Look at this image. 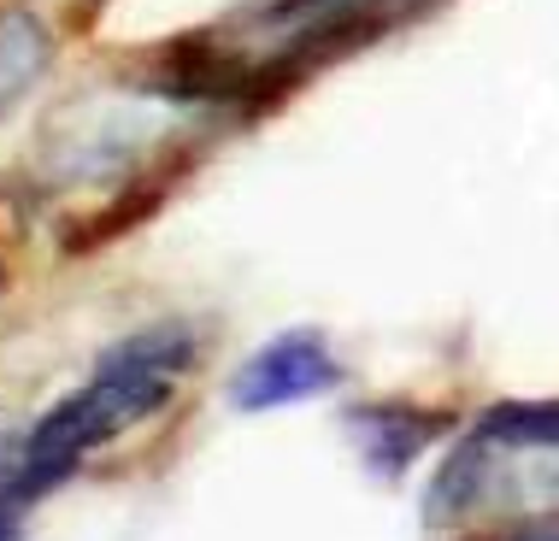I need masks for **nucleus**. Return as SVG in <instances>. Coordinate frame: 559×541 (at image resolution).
I'll list each match as a JSON object with an SVG mask.
<instances>
[{"label":"nucleus","mask_w":559,"mask_h":541,"mask_svg":"<svg viewBox=\"0 0 559 541\" xmlns=\"http://www.w3.org/2000/svg\"><path fill=\"white\" fill-rule=\"evenodd\" d=\"M41 59H48V36H41L29 19H0V107H12V100L29 88V77L41 71Z\"/></svg>","instance_id":"20e7f679"},{"label":"nucleus","mask_w":559,"mask_h":541,"mask_svg":"<svg viewBox=\"0 0 559 541\" xmlns=\"http://www.w3.org/2000/svg\"><path fill=\"white\" fill-rule=\"evenodd\" d=\"M442 430H448L442 412H413V406H354L347 412V435L359 442V454L383 483H395Z\"/></svg>","instance_id":"7ed1b4c3"},{"label":"nucleus","mask_w":559,"mask_h":541,"mask_svg":"<svg viewBox=\"0 0 559 541\" xmlns=\"http://www.w3.org/2000/svg\"><path fill=\"white\" fill-rule=\"evenodd\" d=\"M342 383H347V371L336 365V353L312 329H289V336L265 341L260 353L241 359V371L230 377V406L236 412H277V406L330 395Z\"/></svg>","instance_id":"f03ea898"},{"label":"nucleus","mask_w":559,"mask_h":541,"mask_svg":"<svg viewBox=\"0 0 559 541\" xmlns=\"http://www.w3.org/2000/svg\"><path fill=\"white\" fill-rule=\"evenodd\" d=\"M0 541H19V518H0Z\"/></svg>","instance_id":"423d86ee"},{"label":"nucleus","mask_w":559,"mask_h":541,"mask_svg":"<svg viewBox=\"0 0 559 541\" xmlns=\"http://www.w3.org/2000/svg\"><path fill=\"white\" fill-rule=\"evenodd\" d=\"M189 365H194V336L183 324L142 329L124 348H112L95 365V377L71 388L48 418L29 424L24 442H12L0 454V518H24V506H36L48 489H59L95 447H107L112 435L154 418L171 400L177 371Z\"/></svg>","instance_id":"f257e3e1"},{"label":"nucleus","mask_w":559,"mask_h":541,"mask_svg":"<svg viewBox=\"0 0 559 541\" xmlns=\"http://www.w3.org/2000/svg\"><path fill=\"white\" fill-rule=\"evenodd\" d=\"M507 541H559V518H548V524H524V530H512Z\"/></svg>","instance_id":"39448f33"}]
</instances>
